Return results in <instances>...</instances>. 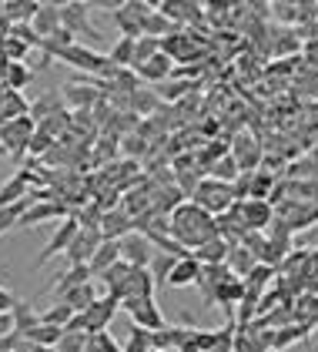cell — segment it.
<instances>
[{
  "mask_svg": "<svg viewBox=\"0 0 318 352\" xmlns=\"http://www.w3.org/2000/svg\"><path fill=\"white\" fill-rule=\"evenodd\" d=\"M171 239L174 242H181L185 248H198V245L212 242L218 239V228H214V218L208 212H201L194 201H185V205H178L174 212H171Z\"/></svg>",
  "mask_w": 318,
  "mask_h": 352,
  "instance_id": "obj_1",
  "label": "cell"
},
{
  "mask_svg": "<svg viewBox=\"0 0 318 352\" xmlns=\"http://www.w3.org/2000/svg\"><path fill=\"white\" fill-rule=\"evenodd\" d=\"M37 131V121L27 114V118H17V121H7L0 128V155L10 158V162H21L27 155V144Z\"/></svg>",
  "mask_w": 318,
  "mask_h": 352,
  "instance_id": "obj_2",
  "label": "cell"
},
{
  "mask_svg": "<svg viewBox=\"0 0 318 352\" xmlns=\"http://www.w3.org/2000/svg\"><path fill=\"white\" fill-rule=\"evenodd\" d=\"M191 201H194L201 212H208L212 218H218L235 205V191H231V185H225V182L201 178V185H198V191L191 195Z\"/></svg>",
  "mask_w": 318,
  "mask_h": 352,
  "instance_id": "obj_3",
  "label": "cell"
},
{
  "mask_svg": "<svg viewBox=\"0 0 318 352\" xmlns=\"http://www.w3.org/2000/svg\"><path fill=\"white\" fill-rule=\"evenodd\" d=\"M60 28L71 30V34H74V41H78V37L98 41V37H101V34H98V28L91 24V7H87V0H71V3H60Z\"/></svg>",
  "mask_w": 318,
  "mask_h": 352,
  "instance_id": "obj_4",
  "label": "cell"
},
{
  "mask_svg": "<svg viewBox=\"0 0 318 352\" xmlns=\"http://www.w3.org/2000/svg\"><path fill=\"white\" fill-rule=\"evenodd\" d=\"M121 309L131 316V322L137 325V329H148V332L164 329V312L158 309V302H155V298H124V302H121Z\"/></svg>",
  "mask_w": 318,
  "mask_h": 352,
  "instance_id": "obj_5",
  "label": "cell"
},
{
  "mask_svg": "<svg viewBox=\"0 0 318 352\" xmlns=\"http://www.w3.org/2000/svg\"><path fill=\"white\" fill-rule=\"evenodd\" d=\"M235 212H238L245 232H258V235H265L268 228H271V221H275V208L268 201H255V198L235 201Z\"/></svg>",
  "mask_w": 318,
  "mask_h": 352,
  "instance_id": "obj_6",
  "label": "cell"
},
{
  "mask_svg": "<svg viewBox=\"0 0 318 352\" xmlns=\"http://www.w3.org/2000/svg\"><path fill=\"white\" fill-rule=\"evenodd\" d=\"M121 262H128L131 269H148L151 265V258H155V242L148 239V235H141V232H131V235H124L121 239Z\"/></svg>",
  "mask_w": 318,
  "mask_h": 352,
  "instance_id": "obj_7",
  "label": "cell"
},
{
  "mask_svg": "<svg viewBox=\"0 0 318 352\" xmlns=\"http://www.w3.org/2000/svg\"><path fill=\"white\" fill-rule=\"evenodd\" d=\"M101 242H104L101 228H80L78 235H74V242L67 245V252H64L67 265H87L94 258V252L101 248Z\"/></svg>",
  "mask_w": 318,
  "mask_h": 352,
  "instance_id": "obj_8",
  "label": "cell"
},
{
  "mask_svg": "<svg viewBox=\"0 0 318 352\" xmlns=\"http://www.w3.org/2000/svg\"><path fill=\"white\" fill-rule=\"evenodd\" d=\"M80 232V221H78V215H67V218H60L57 221V232L51 235V242H47V248L37 255V269L44 265V262H51L54 255H64L67 252V245L74 242V235Z\"/></svg>",
  "mask_w": 318,
  "mask_h": 352,
  "instance_id": "obj_9",
  "label": "cell"
},
{
  "mask_svg": "<svg viewBox=\"0 0 318 352\" xmlns=\"http://www.w3.org/2000/svg\"><path fill=\"white\" fill-rule=\"evenodd\" d=\"M117 309H121V298H114V296L94 298V302H91V309L84 312V322H87V336L107 332V325H111V319L117 316Z\"/></svg>",
  "mask_w": 318,
  "mask_h": 352,
  "instance_id": "obj_10",
  "label": "cell"
},
{
  "mask_svg": "<svg viewBox=\"0 0 318 352\" xmlns=\"http://www.w3.org/2000/svg\"><path fill=\"white\" fill-rule=\"evenodd\" d=\"M231 158L238 164V171H258V164L265 162V151H262V144L255 141L251 135H238L231 141Z\"/></svg>",
  "mask_w": 318,
  "mask_h": 352,
  "instance_id": "obj_11",
  "label": "cell"
},
{
  "mask_svg": "<svg viewBox=\"0 0 318 352\" xmlns=\"http://www.w3.org/2000/svg\"><path fill=\"white\" fill-rule=\"evenodd\" d=\"M64 104L67 108H74V111H91L104 94H101V87H91V84H80V81H71V84H64Z\"/></svg>",
  "mask_w": 318,
  "mask_h": 352,
  "instance_id": "obj_12",
  "label": "cell"
},
{
  "mask_svg": "<svg viewBox=\"0 0 318 352\" xmlns=\"http://www.w3.org/2000/svg\"><path fill=\"white\" fill-rule=\"evenodd\" d=\"M71 215V208L57 198V201H37V205H30L21 218V225L17 228H30V225H44V221H51V218H67Z\"/></svg>",
  "mask_w": 318,
  "mask_h": 352,
  "instance_id": "obj_13",
  "label": "cell"
},
{
  "mask_svg": "<svg viewBox=\"0 0 318 352\" xmlns=\"http://www.w3.org/2000/svg\"><path fill=\"white\" fill-rule=\"evenodd\" d=\"M98 228H101L104 242H121L124 235H131V232H134V218L128 215L124 208H117V212H104Z\"/></svg>",
  "mask_w": 318,
  "mask_h": 352,
  "instance_id": "obj_14",
  "label": "cell"
},
{
  "mask_svg": "<svg viewBox=\"0 0 318 352\" xmlns=\"http://www.w3.org/2000/svg\"><path fill=\"white\" fill-rule=\"evenodd\" d=\"M191 329L188 325H164L158 332H151V349L155 352H178L188 342Z\"/></svg>",
  "mask_w": 318,
  "mask_h": 352,
  "instance_id": "obj_15",
  "label": "cell"
},
{
  "mask_svg": "<svg viewBox=\"0 0 318 352\" xmlns=\"http://www.w3.org/2000/svg\"><path fill=\"white\" fill-rule=\"evenodd\" d=\"M171 71H174V60L168 54H155L148 64H141V67H134V74H137V81H148V84H164L171 78Z\"/></svg>",
  "mask_w": 318,
  "mask_h": 352,
  "instance_id": "obj_16",
  "label": "cell"
},
{
  "mask_svg": "<svg viewBox=\"0 0 318 352\" xmlns=\"http://www.w3.org/2000/svg\"><path fill=\"white\" fill-rule=\"evenodd\" d=\"M155 275L148 269H131L128 272V282H124V292H121V302L124 298H155Z\"/></svg>",
  "mask_w": 318,
  "mask_h": 352,
  "instance_id": "obj_17",
  "label": "cell"
},
{
  "mask_svg": "<svg viewBox=\"0 0 318 352\" xmlns=\"http://www.w3.org/2000/svg\"><path fill=\"white\" fill-rule=\"evenodd\" d=\"M60 111H67V104H64V94L57 91V87H51V91H44L41 98H34L30 101V118L41 124V121H47V118H54V114H60Z\"/></svg>",
  "mask_w": 318,
  "mask_h": 352,
  "instance_id": "obj_18",
  "label": "cell"
},
{
  "mask_svg": "<svg viewBox=\"0 0 318 352\" xmlns=\"http://www.w3.org/2000/svg\"><path fill=\"white\" fill-rule=\"evenodd\" d=\"M30 28H34V34H37L41 41L54 37V34L60 30V3H41V7H37V17L30 21Z\"/></svg>",
  "mask_w": 318,
  "mask_h": 352,
  "instance_id": "obj_19",
  "label": "cell"
},
{
  "mask_svg": "<svg viewBox=\"0 0 318 352\" xmlns=\"http://www.w3.org/2000/svg\"><path fill=\"white\" fill-rule=\"evenodd\" d=\"M34 81V71L27 67V64H10V60H0V84L7 87V91H21L24 94V87Z\"/></svg>",
  "mask_w": 318,
  "mask_h": 352,
  "instance_id": "obj_20",
  "label": "cell"
},
{
  "mask_svg": "<svg viewBox=\"0 0 318 352\" xmlns=\"http://www.w3.org/2000/svg\"><path fill=\"white\" fill-rule=\"evenodd\" d=\"M228 248H231V245L225 242V239H212V242L198 245L191 255H194V262H198V265H225Z\"/></svg>",
  "mask_w": 318,
  "mask_h": 352,
  "instance_id": "obj_21",
  "label": "cell"
},
{
  "mask_svg": "<svg viewBox=\"0 0 318 352\" xmlns=\"http://www.w3.org/2000/svg\"><path fill=\"white\" fill-rule=\"evenodd\" d=\"M117 262H121V245L117 242H101V248L94 252V258L87 262V269H91V275L101 278V275H104L111 265H117Z\"/></svg>",
  "mask_w": 318,
  "mask_h": 352,
  "instance_id": "obj_22",
  "label": "cell"
},
{
  "mask_svg": "<svg viewBox=\"0 0 318 352\" xmlns=\"http://www.w3.org/2000/svg\"><path fill=\"white\" fill-rule=\"evenodd\" d=\"M0 114H3V121L27 118V114H30V101H27L21 91H7V87H3V94H0Z\"/></svg>",
  "mask_w": 318,
  "mask_h": 352,
  "instance_id": "obj_23",
  "label": "cell"
},
{
  "mask_svg": "<svg viewBox=\"0 0 318 352\" xmlns=\"http://www.w3.org/2000/svg\"><path fill=\"white\" fill-rule=\"evenodd\" d=\"M225 265L231 269V275L245 278L248 272L258 265V258H255V252H251V248H245V245H231V248H228V258H225Z\"/></svg>",
  "mask_w": 318,
  "mask_h": 352,
  "instance_id": "obj_24",
  "label": "cell"
},
{
  "mask_svg": "<svg viewBox=\"0 0 318 352\" xmlns=\"http://www.w3.org/2000/svg\"><path fill=\"white\" fill-rule=\"evenodd\" d=\"M198 275H201V265L194 262V255H188V258H181V262L174 265V272L168 275V285H171V289L198 285Z\"/></svg>",
  "mask_w": 318,
  "mask_h": 352,
  "instance_id": "obj_25",
  "label": "cell"
},
{
  "mask_svg": "<svg viewBox=\"0 0 318 352\" xmlns=\"http://www.w3.org/2000/svg\"><path fill=\"white\" fill-rule=\"evenodd\" d=\"M87 282H91V269H87V265H67V272L51 285V292L60 298L64 292H71V289H78V285H87Z\"/></svg>",
  "mask_w": 318,
  "mask_h": 352,
  "instance_id": "obj_26",
  "label": "cell"
},
{
  "mask_svg": "<svg viewBox=\"0 0 318 352\" xmlns=\"http://www.w3.org/2000/svg\"><path fill=\"white\" fill-rule=\"evenodd\" d=\"M3 3V17L10 21V24H30L34 17H37V0H0Z\"/></svg>",
  "mask_w": 318,
  "mask_h": 352,
  "instance_id": "obj_27",
  "label": "cell"
},
{
  "mask_svg": "<svg viewBox=\"0 0 318 352\" xmlns=\"http://www.w3.org/2000/svg\"><path fill=\"white\" fill-rule=\"evenodd\" d=\"M10 316H14V332H17L21 339H24L30 329H37V325H41V316L34 312V302H24V298H17V305H14V312H10Z\"/></svg>",
  "mask_w": 318,
  "mask_h": 352,
  "instance_id": "obj_28",
  "label": "cell"
},
{
  "mask_svg": "<svg viewBox=\"0 0 318 352\" xmlns=\"http://www.w3.org/2000/svg\"><path fill=\"white\" fill-rule=\"evenodd\" d=\"M275 275H278V272L271 269V265H262V262H258V265L248 272L241 282H245V289H248V292H258V296H265L268 285L275 282Z\"/></svg>",
  "mask_w": 318,
  "mask_h": 352,
  "instance_id": "obj_29",
  "label": "cell"
},
{
  "mask_svg": "<svg viewBox=\"0 0 318 352\" xmlns=\"http://www.w3.org/2000/svg\"><path fill=\"white\" fill-rule=\"evenodd\" d=\"M308 332H312V322H302V325H285V329H275V342H271V349H275V352L288 349L292 342H302V339H308Z\"/></svg>",
  "mask_w": 318,
  "mask_h": 352,
  "instance_id": "obj_30",
  "label": "cell"
},
{
  "mask_svg": "<svg viewBox=\"0 0 318 352\" xmlns=\"http://www.w3.org/2000/svg\"><path fill=\"white\" fill-rule=\"evenodd\" d=\"M241 296H245V282H241V278H235V275H231L228 282H221V285L214 289V302H218V305H225V309L238 305Z\"/></svg>",
  "mask_w": 318,
  "mask_h": 352,
  "instance_id": "obj_31",
  "label": "cell"
},
{
  "mask_svg": "<svg viewBox=\"0 0 318 352\" xmlns=\"http://www.w3.org/2000/svg\"><path fill=\"white\" fill-rule=\"evenodd\" d=\"M94 285H91V282H87V285H78V289H71V292H64V296H60V302H67V305H71V312H74V316H80V312H87V309H91V302H94Z\"/></svg>",
  "mask_w": 318,
  "mask_h": 352,
  "instance_id": "obj_32",
  "label": "cell"
},
{
  "mask_svg": "<svg viewBox=\"0 0 318 352\" xmlns=\"http://www.w3.org/2000/svg\"><path fill=\"white\" fill-rule=\"evenodd\" d=\"M60 336H64V329H57V325H37V329H30L24 339L30 346H44V349H54L57 342H60Z\"/></svg>",
  "mask_w": 318,
  "mask_h": 352,
  "instance_id": "obj_33",
  "label": "cell"
},
{
  "mask_svg": "<svg viewBox=\"0 0 318 352\" xmlns=\"http://www.w3.org/2000/svg\"><path fill=\"white\" fill-rule=\"evenodd\" d=\"M111 21L117 24L121 37H131V41H137V37H141V24H144V21H137V17H134V14L128 10V7H124V3H121V7H117V10L111 14Z\"/></svg>",
  "mask_w": 318,
  "mask_h": 352,
  "instance_id": "obj_34",
  "label": "cell"
},
{
  "mask_svg": "<svg viewBox=\"0 0 318 352\" xmlns=\"http://www.w3.org/2000/svg\"><path fill=\"white\" fill-rule=\"evenodd\" d=\"M34 205V198L27 195L24 201H17V205H7V208H0V235L3 232H10V228H17L21 225V218H24V212Z\"/></svg>",
  "mask_w": 318,
  "mask_h": 352,
  "instance_id": "obj_35",
  "label": "cell"
},
{
  "mask_svg": "<svg viewBox=\"0 0 318 352\" xmlns=\"http://www.w3.org/2000/svg\"><path fill=\"white\" fill-rule=\"evenodd\" d=\"M107 60H111L114 67H121V71H124V67H131L134 64V41L131 37H121V41L107 51Z\"/></svg>",
  "mask_w": 318,
  "mask_h": 352,
  "instance_id": "obj_36",
  "label": "cell"
},
{
  "mask_svg": "<svg viewBox=\"0 0 318 352\" xmlns=\"http://www.w3.org/2000/svg\"><path fill=\"white\" fill-rule=\"evenodd\" d=\"M71 319H74V312H71V305H67V302H60V298L54 302L47 312H41V322H44V325H57V329H67V322H71Z\"/></svg>",
  "mask_w": 318,
  "mask_h": 352,
  "instance_id": "obj_37",
  "label": "cell"
},
{
  "mask_svg": "<svg viewBox=\"0 0 318 352\" xmlns=\"http://www.w3.org/2000/svg\"><path fill=\"white\" fill-rule=\"evenodd\" d=\"M161 51V41H155V37H137L134 41V64H131V71L134 67H141V64H148L151 57Z\"/></svg>",
  "mask_w": 318,
  "mask_h": 352,
  "instance_id": "obj_38",
  "label": "cell"
},
{
  "mask_svg": "<svg viewBox=\"0 0 318 352\" xmlns=\"http://www.w3.org/2000/svg\"><path fill=\"white\" fill-rule=\"evenodd\" d=\"M208 171H212V178H214V182H225V185H231V182H235V178L241 175V171H238V164H235V158H231V155L218 158V162H214L212 168H208Z\"/></svg>",
  "mask_w": 318,
  "mask_h": 352,
  "instance_id": "obj_39",
  "label": "cell"
},
{
  "mask_svg": "<svg viewBox=\"0 0 318 352\" xmlns=\"http://www.w3.org/2000/svg\"><path fill=\"white\" fill-rule=\"evenodd\" d=\"M181 258H174V255H164V252H155V258H151V265H148V272L155 275V282H168V275L174 272V265H178Z\"/></svg>",
  "mask_w": 318,
  "mask_h": 352,
  "instance_id": "obj_40",
  "label": "cell"
},
{
  "mask_svg": "<svg viewBox=\"0 0 318 352\" xmlns=\"http://www.w3.org/2000/svg\"><path fill=\"white\" fill-rule=\"evenodd\" d=\"M161 104V98L151 91V87H137L131 94V108L137 111V114H151V111Z\"/></svg>",
  "mask_w": 318,
  "mask_h": 352,
  "instance_id": "obj_41",
  "label": "cell"
},
{
  "mask_svg": "<svg viewBox=\"0 0 318 352\" xmlns=\"http://www.w3.org/2000/svg\"><path fill=\"white\" fill-rule=\"evenodd\" d=\"M208 352H235V322H228L225 329H218V332H214Z\"/></svg>",
  "mask_w": 318,
  "mask_h": 352,
  "instance_id": "obj_42",
  "label": "cell"
},
{
  "mask_svg": "<svg viewBox=\"0 0 318 352\" xmlns=\"http://www.w3.org/2000/svg\"><path fill=\"white\" fill-rule=\"evenodd\" d=\"M54 352H87V332H64Z\"/></svg>",
  "mask_w": 318,
  "mask_h": 352,
  "instance_id": "obj_43",
  "label": "cell"
},
{
  "mask_svg": "<svg viewBox=\"0 0 318 352\" xmlns=\"http://www.w3.org/2000/svg\"><path fill=\"white\" fill-rule=\"evenodd\" d=\"M121 352H155V349H151V332L134 325L131 336H128V346H124Z\"/></svg>",
  "mask_w": 318,
  "mask_h": 352,
  "instance_id": "obj_44",
  "label": "cell"
},
{
  "mask_svg": "<svg viewBox=\"0 0 318 352\" xmlns=\"http://www.w3.org/2000/svg\"><path fill=\"white\" fill-rule=\"evenodd\" d=\"M87 352H121V346L111 339V332H98V336H87Z\"/></svg>",
  "mask_w": 318,
  "mask_h": 352,
  "instance_id": "obj_45",
  "label": "cell"
},
{
  "mask_svg": "<svg viewBox=\"0 0 318 352\" xmlns=\"http://www.w3.org/2000/svg\"><path fill=\"white\" fill-rule=\"evenodd\" d=\"M188 91H191V81H168L158 91V98H164V101H178V98H185Z\"/></svg>",
  "mask_w": 318,
  "mask_h": 352,
  "instance_id": "obj_46",
  "label": "cell"
},
{
  "mask_svg": "<svg viewBox=\"0 0 318 352\" xmlns=\"http://www.w3.org/2000/svg\"><path fill=\"white\" fill-rule=\"evenodd\" d=\"M10 37H17V41L27 44V47H41V37L34 34L30 24H14V28H10Z\"/></svg>",
  "mask_w": 318,
  "mask_h": 352,
  "instance_id": "obj_47",
  "label": "cell"
},
{
  "mask_svg": "<svg viewBox=\"0 0 318 352\" xmlns=\"http://www.w3.org/2000/svg\"><path fill=\"white\" fill-rule=\"evenodd\" d=\"M51 144H54V138L44 135V131L37 128L34 138H30V144H27V151H30V155H47V151H51Z\"/></svg>",
  "mask_w": 318,
  "mask_h": 352,
  "instance_id": "obj_48",
  "label": "cell"
},
{
  "mask_svg": "<svg viewBox=\"0 0 318 352\" xmlns=\"http://www.w3.org/2000/svg\"><path fill=\"white\" fill-rule=\"evenodd\" d=\"M14 305H17V296H14V292H7V289H0V316L14 312Z\"/></svg>",
  "mask_w": 318,
  "mask_h": 352,
  "instance_id": "obj_49",
  "label": "cell"
},
{
  "mask_svg": "<svg viewBox=\"0 0 318 352\" xmlns=\"http://www.w3.org/2000/svg\"><path fill=\"white\" fill-rule=\"evenodd\" d=\"M10 28H14V24H10V21L3 17V3H0V44H3V37L10 34Z\"/></svg>",
  "mask_w": 318,
  "mask_h": 352,
  "instance_id": "obj_50",
  "label": "cell"
},
{
  "mask_svg": "<svg viewBox=\"0 0 318 352\" xmlns=\"http://www.w3.org/2000/svg\"><path fill=\"white\" fill-rule=\"evenodd\" d=\"M308 239H312V242L318 245V221H315V225H312V235H308Z\"/></svg>",
  "mask_w": 318,
  "mask_h": 352,
  "instance_id": "obj_51",
  "label": "cell"
},
{
  "mask_svg": "<svg viewBox=\"0 0 318 352\" xmlns=\"http://www.w3.org/2000/svg\"><path fill=\"white\" fill-rule=\"evenodd\" d=\"M0 275H7V265H0Z\"/></svg>",
  "mask_w": 318,
  "mask_h": 352,
  "instance_id": "obj_52",
  "label": "cell"
},
{
  "mask_svg": "<svg viewBox=\"0 0 318 352\" xmlns=\"http://www.w3.org/2000/svg\"><path fill=\"white\" fill-rule=\"evenodd\" d=\"M3 124H7V121H3V114H0V128H3Z\"/></svg>",
  "mask_w": 318,
  "mask_h": 352,
  "instance_id": "obj_53",
  "label": "cell"
}]
</instances>
